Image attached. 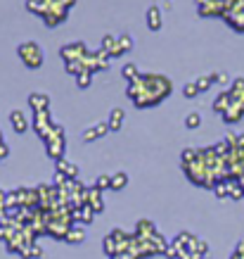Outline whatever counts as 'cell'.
Here are the masks:
<instances>
[{"mask_svg":"<svg viewBox=\"0 0 244 259\" xmlns=\"http://www.w3.org/2000/svg\"><path fill=\"white\" fill-rule=\"evenodd\" d=\"M19 57L24 60L26 67H31V69H38L40 64H43V50L38 48V43H22L19 46Z\"/></svg>","mask_w":244,"mask_h":259,"instance_id":"cell-1","label":"cell"},{"mask_svg":"<svg viewBox=\"0 0 244 259\" xmlns=\"http://www.w3.org/2000/svg\"><path fill=\"white\" fill-rule=\"evenodd\" d=\"M45 145H47V155L50 157H55L59 159L62 157V152H64V131H62V126H52V131H50V136L45 138Z\"/></svg>","mask_w":244,"mask_h":259,"instance_id":"cell-2","label":"cell"},{"mask_svg":"<svg viewBox=\"0 0 244 259\" xmlns=\"http://www.w3.org/2000/svg\"><path fill=\"white\" fill-rule=\"evenodd\" d=\"M33 126H36V134L45 141L47 136H50V131H52V121H50V112L43 110V112H33Z\"/></svg>","mask_w":244,"mask_h":259,"instance_id":"cell-3","label":"cell"},{"mask_svg":"<svg viewBox=\"0 0 244 259\" xmlns=\"http://www.w3.org/2000/svg\"><path fill=\"white\" fill-rule=\"evenodd\" d=\"M62 57L64 62H81V60L88 57V50L83 43H71V46L62 48Z\"/></svg>","mask_w":244,"mask_h":259,"instance_id":"cell-4","label":"cell"},{"mask_svg":"<svg viewBox=\"0 0 244 259\" xmlns=\"http://www.w3.org/2000/svg\"><path fill=\"white\" fill-rule=\"evenodd\" d=\"M86 204L93 209V212H102V207H104V202H102V190L100 188H90L86 193Z\"/></svg>","mask_w":244,"mask_h":259,"instance_id":"cell-5","label":"cell"},{"mask_svg":"<svg viewBox=\"0 0 244 259\" xmlns=\"http://www.w3.org/2000/svg\"><path fill=\"white\" fill-rule=\"evenodd\" d=\"M242 117H244V102H235V100H232V105L228 107V112L223 114V119H225L228 124H235V121H239Z\"/></svg>","mask_w":244,"mask_h":259,"instance_id":"cell-6","label":"cell"},{"mask_svg":"<svg viewBox=\"0 0 244 259\" xmlns=\"http://www.w3.org/2000/svg\"><path fill=\"white\" fill-rule=\"evenodd\" d=\"M29 105H31V110L33 112H43L50 107V98L43 93H33L31 98H29Z\"/></svg>","mask_w":244,"mask_h":259,"instance_id":"cell-7","label":"cell"},{"mask_svg":"<svg viewBox=\"0 0 244 259\" xmlns=\"http://www.w3.org/2000/svg\"><path fill=\"white\" fill-rule=\"evenodd\" d=\"M10 119H12V128H15L17 134H24V131L29 128V121H26V117H24V112L15 110L12 114H10Z\"/></svg>","mask_w":244,"mask_h":259,"instance_id":"cell-8","label":"cell"},{"mask_svg":"<svg viewBox=\"0 0 244 259\" xmlns=\"http://www.w3.org/2000/svg\"><path fill=\"white\" fill-rule=\"evenodd\" d=\"M147 26H150L152 31H159V29H161V10H159L157 5L147 10Z\"/></svg>","mask_w":244,"mask_h":259,"instance_id":"cell-9","label":"cell"},{"mask_svg":"<svg viewBox=\"0 0 244 259\" xmlns=\"http://www.w3.org/2000/svg\"><path fill=\"white\" fill-rule=\"evenodd\" d=\"M124 119H126V112L121 110V107H116V110H111V114H109V131H118L121 126H124Z\"/></svg>","mask_w":244,"mask_h":259,"instance_id":"cell-10","label":"cell"},{"mask_svg":"<svg viewBox=\"0 0 244 259\" xmlns=\"http://www.w3.org/2000/svg\"><path fill=\"white\" fill-rule=\"evenodd\" d=\"M230 105H232V95H230V91H228V93H221L218 98H216V102H213V110L221 112V114H225Z\"/></svg>","mask_w":244,"mask_h":259,"instance_id":"cell-11","label":"cell"},{"mask_svg":"<svg viewBox=\"0 0 244 259\" xmlns=\"http://www.w3.org/2000/svg\"><path fill=\"white\" fill-rule=\"evenodd\" d=\"M230 95H232V100L235 102H244V79H237L230 88Z\"/></svg>","mask_w":244,"mask_h":259,"instance_id":"cell-12","label":"cell"},{"mask_svg":"<svg viewBox=\"0 0 244 259\" xmlns=\"http://www.w3.org/2000/svg\"><path fill=\"white\" fill-rule=\"evenodd\" d=\"M83 238H86L83 228H69V233H67V243H71V245L83 243Z\"/></svg>","mask_w":244,"mask_h":259,"instance_id":"cell-13","label":"cell"},{"mask_svg":"<svg viewBox=\"0 0 244 259\" xmlns=\"http://www.w3.org/2000/svg\"><path fill=\"white\" fill-rule=\"evenodd\" d=\"M126 183H128V176H126V174H114V176H111V190L126 188Z\"/></svg>","mask_w":244,"mask_h":259,"instance_id":"cell-14","label":"cell"},{"mask_svg":"<svg viewBox=\"0 0 244 259\" xmlns=\"http://www.w3.org/2000/svg\"><path fill=\"white\" fill-rule=\"evenodd\" d=\"M90 79H93V71L90 69H83L81 74H76V83H79V88H88L90 86Z\"/></svg>","mask_w":244,"mask_h":259,"instance_id":"cell-15","label":"cell"},{"mask_svg":"<svg viewBox=\"0 0 244 259\" xmlns=\"http://www.w3.org/2000/svg\"><path fill=\"white\" fill-rule=\"evenodd\" d=\"M202 124V117H199V112H190L188 117H185V126L188 128H197Z\"/></svg>","mask_w":244,"mask_h":259,"instance_id":"cell-16","label":"cell"},{"mask_svg":"<svg viewBox=\"0 0 244 259\" xmlns=\"http://www.w3.org/2000/svg\"><path fill=\"white\" fill-rule=\"evenodd\" d=\"M118 48H121V53H128V50L133 48V38H131L128 33H121V36H118Z\"/></svg>","mask_w":244,"mask_h":259,"instance_id":"cell-17","label":"cell"},{"mask_svg":"<svg viewBox=\"0 0 244 259\" xmlns=\"http://www.w3.org/2000/svg\"><path fill=\"white\" fill-rule=\"evenodd\" d=\"M138 76H140V71H138V67H135V64H126V67H124V79L135 81Z\"/></svg>","mask_w":244,"mask_h":259,"instance_id":"cell-18","label":"cell"},{"mask_svg":"<svg viewBox=\"0 0 244 259\" xmlns=\"http://www.w3.org/2000/svg\"><path fill=\"white\" fill-rule=\"evenodd\" d=\"M211 81H213V76L209 74V76H199L195 83H197V88H199V93H204V91H209L211 88Z\"/></svg>","mask_w":244,"mask_h":259,"instance_id":"cell-19","label":"cell"},{"mask_svg":"<svg viewBox=\"0 0 244 259\" xmlns=\"http://www.w3.org/2000/svg\"><path fill=\"white\" fill-rule=\"evenodd\" d=\"M95 188H111V176H97V181H95Z\"/></svg>","mask_w":244,"mask_h":259,"instance_id":"cell-20","label":"cell"},{"mask_svg":"<svg viewBox=\"0 0 244 259\" xmlns=\"http://www.w3.org/2000/svg\"><path fill=\"white\" fill-rule=\"evenodd\" d=\"M182 93H185V98H195V95L199 93V88H197V83L192 81V83H188V86L182 88Z\"/></svg>","mask_w":244,"mask_h":259,"instance_id":"cell-21","label":"cell"},{"mask_svg":"<svg viewBox=\"0 0 244 259\" xmlns=\"http://www.w3.org/2000/svg\"><path fill=\"white\" fill-rule=\"evenodd\" d=\"M97 138H100V136H97V131H95V126L83 131V141H86V143H93V141H97Z\"/></svg>","mask_w":244,"mask_h":259,"instance_id":"cell-22","label":"cell"},{"mask_svg":"<svg viewBox=\"0 0 244 259\" xmlns=\"http://www.w3.org/2000/svg\"><path fill=\"white\" fill-rule=\"evenodd\" d=\"M195 3H202V0H195Z\"/></svg>","mask_w":244,"mask_h":259,"instance_id":"cell-23","label":"cell"}]
</instances>
